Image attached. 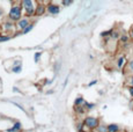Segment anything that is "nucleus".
I'll return each mask as SVG.
<instances>
[{
  "label": "nucleus",
  "mask_w": 133,
  "mask_h": 132,
  "mask_svg": "<svg viewBox=\"0 0 133 132\" xmlns=\"http://www.w3.org/2000/svg\"><path fill=\"white\" fill-rule=\"evenodd\" d=\"M22 7L24 8L25 14L28 16H31L32 14H35L36 8L34 6V0H22Z\"/></svg>",
  "instance_id": "obj_1"
},
{
  "label": "nucleus",
  "mask_w": 133,
  "mask_h": 132,
  "mask_svg": "<svg viewBox=\"0 0 133 132\" xmlns=\"http://www.w3.org/2000/svg\"><path fill=\"white\" fill-rule=\"evenodd\" d=\"M83 124L87 126V128L89 129V130H96V128L98 126V124H99V122H98V119L95 118V117H86L85 119V122H83Z\"/></svg>",
  "instance_id": "obj_2"
},
{
  "label": "nucleus",
  "mask_w": 133,
  "mask_h": 132,
  "mask_svg": "<svg viewBox=\"0 0 133 132\" xmlns=\"http://www.w3.org/2000/svg\"><path fill=\"white\" fill-rule=\"evenodd\" d=\"M21 17V7L20 6H14L12 7L11 12H9V19L13 21H19Z\"/></svg>",
  "instance_id": "obj_3"
},
{
  "label": "nucleus",
  "mask_w": 133,
  "mask_h": 132,
  "mask_svg": "<svg viewBox=\"0 0 133 132\" xmlns=\"http://www.w3.org/2000/svg\"><path fill=\"white\" fill-rule=\"evenodd\" d=\"M48 12L50 14H52V15L58 14V13H59V6H57V5H53V4L48 5Z\"/></svg>",
  "instance_id": "obj_4"
},
{
  "label": "nucleus",
  "mask_w": 133,
  "mask_h": 132,
  "mask_svg": "<svg viewBox=\"0 0 133 132\" xmlns=\"http://www.w3.org/2000/svg\"><path fill=\"white\" fill-rule=\"evenodd\" d=\"M45 12V6L43 4H39L38 6L36 7V11H35V14L37 15V16H41V15H43Z\"/></svg>",
  "instance_id": "obj_5"
},
{
  "label": "nucleus",
  "mask_w": 133,
  "mask_h": 132,
  "mask_svg": "<svg viewBox=\"0 0 133 132\" xmlns=\"http://www.w3.org/2000/svg\"><path fill=\"white\" fill-rule=\"evenodd\" d=\"M29 24L30 23H29V21H28V19H22V20H20V21H19V23H17V27H19L20 29L23 30L24 28H27Z\"/></svg>",
  "instance_id": "obj_6"
},
{
  "label": "nucleus",
  "mask_w": 133,
  "mask_h": 132,
  "mask_svg": "<svg viewBox=\"0 0 133 132\" xmlns=\"http://www.w3.org/2000/svg\"><path fill=\"white\" fill-rule=\"evenodd\" d=\"M108 131L109 132H117V131H119V126L117 125V124H110V125H108Z\"/></svg>",
  "instance_id": "obj_7"
},
{
  "label": "nucleus",
  "mask_w": 133,
  "mask_h": 132,
  "mask_svg": "<svg viewBox=\"0 0 133 132\" xmlns=\"http://www.w3.org/2000/svg\"><path fill=\"white\" fill-rule=\"evenodd\" d=\"M21 130V123H15L14 125H13V128H9V129H7V131H20Z\"/></svg>",
  "instance_id": "obj_8"
},
{
  "label": "nucleus",
  "mask_w": 133,
  "mask_h": 132,
  "mask_svg": "<svg viewBox=\"0 0 133 132\" xmlns=\"http://www.w3.org/2000/svg\"><path fill=\"white\" fill-rule=\"evenodd\" d=\"M125 57H119L118 58V62H117V66H118V68H122L123 66L125 64Z\"/></svg>",
  "instance_id": "obj_9"
},
{
  "label": "nucleus",
  "mask_w": 133,
  "mask_h": 132,
  "mask_svg": "<svg viewBox=\"0 0 133 132\" xmlns=\"http://www.w3.org/2000/svg\"><path fill=\"white\" fill-rule=\"evenodd\" d=\"M86 101L83 100V97H76L75 102H74V105H82Z\"/></svg>",
  "instance_id": "obj_10"
},
{
  "label": "nucleus",
  "mask_w": 133,
  "mask_h": 132,
  "mask_svg": "<svg viewBox=\"0 0 133 132\" xmlns=\"http://www.w3.org/2000/svg\"><path fill=\"white\" fill-rule=\"evenodd\" d=\"M96 131H99V132H107L108 131V126H103V125H101V126H97L96 128Z\"/></svg>",
  "instance_id": "obj_11"
},
{
  "label": "nucleus",
  "mask_w": 133,
  "mask_h": 132,
  "mask_svg": "<svg viewBox=\"0 0 133 132\" xmlns=\"http://www.w3.org/2000/svg\"><path fill=\"white\" fill-rule=\"evenodd\" d=\"M32 28H34V24H29V26H28L27 28H24V29H23V31H22V34H28V32H29L30 31V30H31L32 29Z\"/></svg>",
  "instance_id": "obj_12"
},
{
  "label": "nucleus",
  "mask_w": 133,
  "mask_h": 132,
  "mask_svg": "<svg viewBox=\"0 0 133 132\" xmlns=\"http://www.w3.org/2000/svg\"><path fill=\"white\" fill-rule=\"evenodd\" d=\"M112 32H114V30H108V31H103L101 34V36L102 37H105V36H110V35H112Z\"/></svg>",
  "instance_id": "obj_13"
},
{
  "label": "nucleus",
  "mask_w": 133,
  "mask_h": 132,
  "mask_svg": "<svg viewBox=\"0 0 133 132\" xmlns=\"http://www.w3.org/2000/svg\"><path fill=\"white\" fill-rule=\"evenodd\" d=\"M41 56H42V52H36V53H35V57H34L35 63H38V62H39Z\"/></svg>",
  "instance_id": "obj_14"
},
{
  "label": "nucleus",
  "mask_w": 133,
  "mask_h": 132,
  "mask_svg": "<svg viewBox=\"0 0 133 132\" xmlns=\"http://www.w3.org/2000/svg\"><path fill=\"white\" fill-rule=\"evenodd\" d=\"M22 70V66L19 65V66H15V67H13V72L14 73H20Z\"/></svg>",
  "instance_id": "obj_15"
},
{
  "label": "nucleus",
  "mask_w": 133,
  "mask_h": 132,
  "mask_svg": "<svg viewBox=\"0 0 133 132\" xmlns=\"http://www.w3.org/2000/svg\"><path fill=\"white\" fill-rule=\"evenodd\" d=\"M74 107H75L74 109H75L76 113H79V114H80V113H83V107H82V105H74Z\"/></svg>",
  "instance_id": "obj_16"
},
{
  "label": "nucleus",
  "mask_w": 133,
  "mask_h": 132,
  "mask_svg": "<svg viewBox=\"0 0 133 132\" xmlns=\"http://www.w3.org/2000/svg\"><path fill=\"white\" fill-rule=\"evenodd\" d=\"M83 105H85L87 109H93L94 107H95L94 103H88V102H85V103H83Z\"/></svg>",
  "instance_id": "obj_17"
},
{
  "label": "nucleus",
  "mask_w": 133,
  "mask_h": 132,
  "mask_svg": "<svg viewBox=\"0 0 133 132\" xmlns=\"http://www.w3.org/2000/svg\"><path fill=\"white\" fill-rule=\"evenodd\" d=\"M74 0H63V5L64 6H70L71 4H73Z\"/></svg>",
  "instance_id": "obj_18"
},
{
  "label": "nucleus",
  "mask_w": 133,
  "mask_h": 132,
  "mask_svg": "<svg viewBox=\"0 0 133 132\" xmlns=\"http://www.w3.org/2000/svg\"><path fill=\"white\" fill-rule=\"evenodd\" d=\"M9 38H11L9 36H1V35H0V43L6 42V41H8Z\"/></svg>",
  "instance_id": "obj_19"
},
{
  "label": "nucleus",
  "mask_w": 133,
  "mask_h": 132,
  "mask_svg": "<svg viewBox=\"0 0 133 132\" xmlns=\"http://www.w3.org/2000/svg\"><path fill=\"white\" fill-rule=\"evenodd\" d=\"M129 70H130V72L133 74V59L130 60V63H129Z\"/></svg>",
  "instance_id": "obj_20"
},
{
  "label": "nucleus",
  "mask_w": 133,
  "mask_h": 132,
  "mask_svg": "<svg viewBox=\"0 0 133 132\" xmlns=\"http://www.w3.org/2000/svg\"><path fill=\"white\" fill-rule=\"evenodd\" d=\"M127 90H129V93H130V95L133 97V86H130L129 88H127Z\"/></svg>",
  "instance_id": "obj_21"
},
{
  "label": "nucleus",
  "mask_w": 133,
  "mask_h": 132,
  "mask_svg": "<svg viewBox=\"0 0 133 132\" xmlns=\"http://www.w3.org/2000/svg\"><path fill=\"white\" fill-rule=\"evenodd\" d=\"M121 39H122V42H127V39H129V37H127V36H122L121 37Z\"/></svg>",
  "instance_id": "obj_22"
},
{
  "label": "nucleus",
  "mask_w": 133,
  "mask_h": 132,
  "mask_svg": "<svg viewBox=\"0 0 133 132\" xmlns=\"http://www.w3.org/2000/svg\"><path fill=\"white\" fill-rule=\"evenodd\" d=\"M112 37H115V38H117V37H118V32L114 31V32H112Z\"/></svg>",
  "instance_id": "obj_23"
},
{
  "label": "nucleus",
  "mask_w": 133,
  "mask_h": 132,
  "mask_svg": "<svg viewBox=\"0 0 133 132\" xmlns=\"http://www.w3.org/2000/svg\"><path fill=\"white\" fill-rule=\"evenodd\" d=\"M130 36H131V38L133 39V27L131 28V30H130Z\"/></svg>",
  "instance_id": "obj_24"
},
{
  "label": "nucleus",
  "mask_w": 133,
  "mask_h": 132,
  "mask_svg": "<svg viewBox=\"0 0 133 132\" xmlns=\"http://www.w3.org/2000/svg\"><path fill=\"white\" fill-rule=\"evenodd\" d=\"M96 82H97V81H96V80H94V81H91V82H89V85H88V86H89V87H90V86L95 85V83H96Z\"/></svg>",
  "instance_id": "obj_25"
},
{
  "label": "nucleus",
  "mask_w": 133,
  "mask_h": 132,
  "mask_svg": "<svg viewBox=\"0 0 133 132\" xmlns=\"http://www.w3.org/2000/svg\"><path fill=\"white\" fill-rule=\"evenodd\" d=\"M6 28H7V29H9V28H12V23H9V22H7V23H6Z\"/></svg>",
  "instance_id": "obj_26"
},
{
  "label": "nucleus",
  "mask_w": 133,
  "mask_h": 132,
  "mask_svg": "<svg viewBox=\"0 0 133 132\" xmlns=\"http://www.w3.org/2000/svg\"><path fill=\"white\" fill-rule=\"evenodd\" d=\"M130 85H131V86H133V77H131V78H130Z\"/></svg>",
  "instance_id": "obj_27"
},
{
  "label": "nucleus",
  "mask_w": 133,
  "mask_h": 132,
  "mask_svg": "<svg viewBox=\"0 0 133 132\" xmlns=\"http://www.w3.org/2000/svg\"><path fill=\"white\" fill-rule=\"evenodd\" d=\"M82 126H83V124H82V123H81V124H79V128H78V130H82V129H83Z\"/></svg>",
  "instance_id": "obj_28"
},
{
  "label": "nucleus",
  "mask_w": 133,
  "mask_h": 132,
  "mask_svg": "<svg viewBox=\"0 0 133 132\" xmlns=\"http://www.w3.org/2000/svg\"><path fill=\"white\" fill-rule=\"evenodd\" d=\"M1 15H2V9L0 8V16H1Z\"/></svg>",
  "instance_id": "obj_29"
}]
</instances>
